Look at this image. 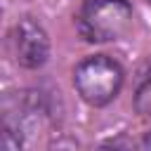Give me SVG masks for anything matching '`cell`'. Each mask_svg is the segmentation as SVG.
<instances>
[{
	"label": "cell",
	"instance_id": "2",
	"mask_svg": "<svg viewBox=\"0 0 151 151\" xmlns=\"http://www.w3.org/2000/svg\"><path fill=\"white\" fill-rule=\"evenodd\" d=\"M134 21L127 0H83L78 12V31L90 42H113L130 33Z\"/></svg>",
	"mask_w": 151,
	"mask_h": 151
},
{
	"label": "cell",
	"instance_id": "3",
	"mask_svg": "<svg viewBox=\"0 0 151 151\" xmlns=\"http://www.w3.org/2000/svg\"><path fill=\"white\" fill-rule=\"evenodd\" d=\"M12 42H14V59L19 66L31 68V71L45 66L50 57V35L38 19L21 17L14 24Z\"/></svg>",
	"mask_w": 151,
	"mask_h": 151
},
{
	"label": "cell",
	"instance_id": "6",
	"mask_svg": "<svg viewBox=\"0 0 151 151\" xmlns=\"http://www.w3.org/2000/svg\"><path fill=\"white\" fill-rule=\"evenodd\" d=\"M137 151H151V132L142 139V144H139V149H137Z\"/></svg>",
	"mask_w": 151,
	"mask_h": 151
},
{
	"label": "cell",
	"instance_id": "4",
	"mask_svg": "<svg viewBox=\"0 0 151 151\" xmlns=\"http://www.w3.org/2000/svg\"><path fill=\"white\" fill-rule=\"evenodd\" d=\"M0 151H26V134L17 123H12L9 118H5L2 125V137H0Z\"/></svg>",
	"mask_w": 151,
	"mask_h": 151
},
{
	"label": "cell",
	"instance_id": "5",
	"mask_svg": "<svg viewBox=\"0 0 151 151\" xmlns=\"http://www.w3.org/2000/svg\"><path fill=\"white\" fill-rule=\"evenodd\" d=\"M132 106H134V113L144 120H151V78H146L137 92H134V99H132Z\"/></svg>",
	"mask_w": 151,
	"mask_h": 151
},
{
	"label": "cell",
	"instance_id": "1",
	"mask_svg": "<svg viewBox=\"0 0 151 151\" xmlns=\"http://www.w3.org/2000/svg\"><path fill=\"white\" fill-rule=\"evenodd\" d=\"M123 80H125L123 66L109 54L85 57L73 68V87L78 97L94 109L111 104L118 97Z\"/></svg>",
	"mask_w": 151,
	"mask_h": 151
}]
</instances>
